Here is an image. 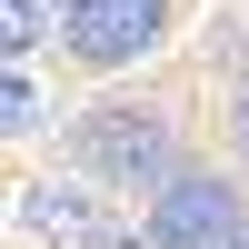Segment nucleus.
Here are the masks:
<instances>
[{
	"label": "nucleus",
	"mask_w": 249,
	"mask_h": 249,
	"mask_svg": "<svg viewBox=\"0 0 249 249\" xmlns=\"http://www.w3.org/2000/svg\"><path fill=\"white\" fill-rule=\"evenodd\" d=\"M239 150H249V90H239Z\"/></svg>",
	"instance_id": "obj_7"
},
{
	"label": "nucleus",
	"mask_w": 249,
	"mask_h": 249,
	"mask_svg": "<svg viewBox=\"0 0 249 249\" xmlns=\"http://www.w3.org/2000/svg\"><path fill=\"white\" fill-rule=\"evenodd\" d=\"M40 130V80H30V60H10V140H30Z\"/></svg>",
	"instance_id": "obj_5"
},
{
	"label": "nucleus",
	"mask_w": 249,
	"mask_h": 249,
	"mask_svg": "<svg viewBox=\"0 0 249 249\" xmlns=\"http://www.w3.org/2000/svg\"><path fill=\"white\" fill-rule=\"evenodd\" d=\"M20 230H40V239H60V249H160V239L120 230V219L100 210L90 190H70V179H30V190H20Z\"/></svg>",
	"instance_id": "obj_3"
},
{
	"label": "nucleus",
	"mask_w": 249,
	"mask_h": 249,
	"mask_svg": "<svg viewBox=\"0 0 249 249\" xmlns=\"http://www.w3.org/2000/svg\"><path fill=\"white\" fill-rule=\"evenodd\" d=\"M40 30H50V0H10V60H30Z\"/></svg>",
	"instance_id": "obj_6"
},
{
	"label": "nucleus",
	"mask_w": 249,
	"mask_h": 249,
	"mask_svg": "<svg viewBox=\"0 0 249 249\" xmlns=\"http://www.w3.org/2000/svg\"><path fill=\"white\" fill-rule=\"evenodd\" d=\"M239 219H230V190L219 179H199V170H170L160 179V199H150V239L160 249H219Z\"/></svg>",
	"instance_id": "obj_4"
},
{
	"label": "nucleus",
	"mask_w": 249,
	"mask_h": 249,
	"mask_svg": "<svg viewBox=\"0 0 249 249\" xmlns=\"http://www.w3.org/2000/svg\"><path fill=\"white\" fill-rule=\"evenodd\" d=\"M70 160L100 190H160V179L179 170V140H170V120L140 110V100H100V110L70 120Z\"/></svg>",
	"instance_id": "obj_1"
},
{
	"label": "nucleus",
	"mask_w": 249,
	"mask_h": 249,
	"mask_svg": "<svg viewBox=\"0 0 249 249\" xmlns=\"http://www.w3.org/2000/svg\"><path fill=\"white\" fill-rule=\"evenodd\" d=\"M160 20H170V0H60V40H70V60H90V70L140 60L160 40Z\"/></svg>",
	"instance_id": "obj_2"
},
{
	"label": "nucleus",
	"mask_w": 249,
	"mask_h": 249,
	"mask_svg": "<svg viewBox=\"0 0 249 249\" xmlns=\"http://www.w3.org/2000/svg\"><path fill=\"white\" fill-rule=\"evenodd\" d=\"M219 249H249V230H230V239H219Z\"/></svg>",
	"instance_id": "obj_8"
}]
</instances>
